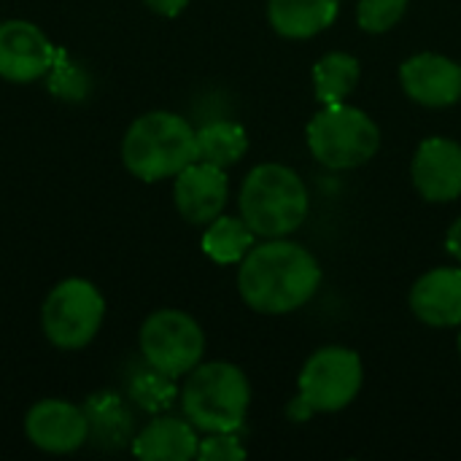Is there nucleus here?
Segmentation results:
<instances>
[{
    "instance_id": "1",
    "label": "nucleus",
    "mask_w": 461,
    "mask_h": 461,
    "mask_svg": "<svg viewBox=\"0 0 461 461\" xmlns=\"http://www.w3.org/2000/svg\"><path fill=\"white\" fill-rule=\"evenodd\" d=\"M321 284L316 257L300 243L267 238L254 246L238 270V289L243 303L265 316H284L303 308Z\"/></svg>"
},
{
    "instance_id": "2",
    "label": "nucleus",
    "mask_w": 461,
    "mask_h": 461,
    "mask_svg": "<svg viewBox=\"0 0 461 461\" xmlns=\"http://www.w3.org/2000/svg\"><path fill=\"white\" fill-rule=\"evenodd\" d=\"M122 159L140 181L176 178L197 159V130L178 113L149 111L130 124L122 140Z\"/></svg>"
},
{
    "instance_id": "3",
    "label": "nucleus",
    "mask_w": 461,
    "mask_h": 461,
    "mask_svg": "<svg viewBox=\"0 0 461 461\" xmlns=\"http://www.w3.org/2000/svg\"><path fill=\"white\" fill-rule=\"evenodd\" d=\"M240 216L257 238H286L308 216L305 181L286 165H257L240 186Z\"/></svg>"
},
{
    "instance_id": "4",
    "label": "nucleus",
    "mask_w": 461,
    "mask_h": 461,
    "mask_svg": "<svg viewBox=\"0 0 461 461\" xmlns=\"http://www.w3.org/2000/svg\"><path fill=\"white\" fill-rule=\"evenodd\" d=\"M251 386L240 367L230 362L197 365L184 389L181 408L186 421L200 432H235L249 411Z\"/></svg>"
},
{
    "instance_id": "5",
    "label": "nucleus",
    "mask_w": 461,
    "mask_h": 461,
    "mask_svg": "<svg viewBox=\"0 0 461 461\" xmlns=\"http://www.w3.org/2000/svg\"><path fill=\"white\" fill-rule=\"evenodd\" d=\"M362 359L351 348L327 346L316 351L300 373V394L289 405V419L308 421L313 413H335L354 402L362 389Z\"/></svg>"
},
{
    "instance_id": "6",
    "label": "nucleus",
    "mask_w": 461,
    "mask_h": 461,
    "mask_svg": "<svg viewBox=\"0 0 461 461\" xmlns=\"http://www.w3.org/2000/svg\"><path fill=\"white\" fill-rule=\"evenodd\" d=\"M378 146V124L362 108L346 103L324 105L308 124L311 154L332 170H351L370 162Z\"/></svg>"
},
{
    "instance_id": "7",
    "label": "nucleus",
    "mask_w": 461,
    "mask_h": 461,
    "mask_svg": "<svg viewBox=\"0 0 461 461\" xmlns=\"http://www.w3.org/2000/svg\"><path fill=\"white\" fill-rule=\"evenodd\" d=\"M105 319V300L95 289V284L84 278H68L57 284L43 308L41 327L51 346L76 351L95 340Z\"/></svg>"
},
{
    "instance_id": "8",
    "label": "nucleus",
    "mask_w": 461,
    "mask_h": 461,
    "mask_svg": "<svg viewBox=\"0 0 461 461\" xmlns=\"http://www.w3.org/2000/svg\"><path fill=\"white\" fill-rule=\"evenodd\" d=\"M140 351L149 367L178 378L189 375L200 365L205 351V335L189 313L162 308L143 321Z\"/></svg>"
},
{
    "instance_id": "9",
    "label": "nucleus",
    "mask_w": 461,
    "mask_h": 461,
    "mask_svg": "<svg viewBox=\"0 0 461 461\" xmlns=\"http://www.w3.org/2000/svg\"><path fill=\"white\" fill-rule=\"evenodd\" d=\"M57 59V49L41 27L24 19L0 22V78L30 84L43 78Z\"/></svg>"
},
{
    "instance_id": "10",
    "label": "nucleus",
    "mask_w": 461,
    "mask_h": 461,
    "mask_svg": "<svg viewBox=\"0 0 461 461\" xmlns=\"http://www.w3.org/2000/svg\"><path fill=\"white\" fill-rule=\"evenodd\" d=\"M27 440L46 454H73L89 438L86 411L65 400H41L24 419Z\"/></svg>"
},
{
    "instance_id": "11",
    "label": "nucleus",
    "mask_w": 461,
    "mask_h": 461,
    "mask_svg": "<svg viewBox=\"0 0 461 461\" xmlns=\"http://www.w3.org/2000/svg\"><path fill=\"white\" fill-rule=\"evenodd\" d=\"M402 89L427 108H446L461 100V62L443 54H416L400 68Z\"/></svg>"
},
{
    "instance_id": "12",
    "label": "nucleus",
    "mask_w": 461,
    "mask_h": 461,
    "mask_svg": "<svg viewBox=\"0 0 461 461\" xmlns=\"http://www.w3.org/2000/svg\"><path fill=\"white\" fill-rule=\"evenodd\" d=\"M227 194V173L200 159L186 165L173 184L176 208L189 224H211L216 216H221Z\"/></svg>"
},
{
    "instance_id": "13",
    "label": "nucleus",
    "mask_w": 461,
    "mask_h": 461,
    "mask_svg": "<svg viewBox=\"0 0 461 461\" xmlns=\"http://www.w3.org/2000/svg\"><path fill=\"white\" fill-rule=\"evenodd\" d=\"M419 194L429 203L461 197V143L451 138H427L411 165Z\"/></svg>"
},
{
    "instance_id": "14",
    "label": "nucleus",
    "mask_w": 461,
    "mask_h": 461,
    "mask_svg": "<svg viewBox=\"0 0 461 461\" xmlns=\"http://www.w3.org/2000/svg\"><path fill=\"white\" fill-rule=\"evenodd\" d=\"M411 311L429 327L461 324V267H435L411 289Z\"/></svg>"
},
{
    "instance_id": "15",
    "label": "nucleus",
    "mask_w": 461,
    "mask_h": 461,
    "mask_svg": "<svg viewBox=\"0 0 461 461\" xmlns=\"http://www.w3.org/2000/svg\"><path fill=\"white\" fill-rule=\"evenodd\" d=\"M200 438L184 419L162 416L146 424L132 440V454L146 461H189L197 456Z\"/></svg>"
},
{
    "instance_id": "16",
    "label": "nucleus",
    "mask_w": 461,
    "mask_h": 461,
    "mask_svg": "<svg viewBox=\"0 0 461 461\" xmlns=\"http://www.w3.org/2000/svg\"><path fill=\"white\" fill-rule=\"evenodd\" d=\"M267 19L284 38H313L338 19V0H270Z\"/></svg>"
},
{
    "instance_id": "17",
    "label": "nucleus",
    "mask_w": 461,
    "mask_h": 461,
    "mask_svg": "<svg viewBox=\"0 0 461 461\" xmlns=\"http://www.w3.org/2000/svg\"><path fill=\"white\" fill-rule=\"evenodd\" d=\"M254 238L243 216H216L203 235V251L219 265H235L254 249Z\"/></svg>"
},
{
    "instance_id": "18",
    "label": "nucleus",
    "mask_w": 461,
    "mask_h": 461,
    "mask_svg": "<svg viewBox=\"0 0 461 461\" xmlns=\"http://www.w3.org/2000/svg\"><path fill=\"white\" fill-rule=\"evenodd\" d=\"M249 151L246 130L235 122H211L197 130V159L227 170Z\"/></svg>"
},
{
    "instance_id": "19",
    "label": "nucleus",
    "mask_w": 461,
    "mask_h": 461,
    "mask_svg": "<svg viewBox=\"0 0 461 461\" xmlns=\"http://www.w3.org/2000/svg\"><path fill=\"white\" fill-rule=\"evenodd\" d=\"M359 81V59L346 51H332L321 57L313 68V89L324 105L346 103Z\"/></svg>"
},
{
    "instance_id": "20",
    "label": "nucleus",
    "mask_w": 461,
    "mask_h": 461,
    "mask_svg": "<svg viewBox=\"0 0 461 461\" xmlns=\"http://www.w3.org/2000/svg\"><path fill=\"white\" fill-rule=\"evenodd\" d=\"M130 394H132V400H135L143 411L159 413V411H165V408L173 405L176 386H173V378H170V375H165V373L149 367V370H143V373H138V375L132 378Z\"/></svg>"
},
{
    "instance_id": "21",
    "label": "nucleus",
    "mask_w": 461,
    "mask_h": 461,
    "mask_svg": "<svg viewBox=\"0 0 461 461\" xmlns=\"http://www.w3.org/2000/svg\"><path fill=\"white\" fill-rule=\"evenodd\" d=\"M408 8V0H359L357 22L367 32H386L392 30Z\"/></svg>"
},
{
    "instance_id": "22",
    "label": "nucleus",
    "mask_w": 461,
    "mask_h": 461,
    "mask_svg": "<svg viewBox=\"0 0 461 461\" xmlns=\"http://www.w3.org/2000/svg\"><path fill=\"white\" fill-rule=\"evenodd\" d=\"M49 73H51L49 84H51V89H54L59 97H73V100H78V97L86 95V76H84L70 59H65V57L57 54V59H54V65H51Z\"/></svg>"
},
{
    "instance_id": "23",
    "label": "nucleus",
    "mask_w": 461,
    "mask_h": 461,
    "mask_svg": "<svg viewBox=\"0 0 461 461\" xmlns=\"http://www.w3.org/2000/svg\"><path fill=\"white\" fill-rule=\"evenodd\" d=\"M197 459L203 461H238L246 459V448L232 432H211L197 446Z\"/></svg>"
},
{
    "instance_id": "24",
    "label": "nucleus",
    "mask_w": 461,
    "mask_h": 461,
    "mask_svg": "<svg viewBox=\"0 0 461 461\" xmlns=\"http://www.w3.org/2000/svg\"><path fill=\"white\" fill-rule=\"evenodd\" d=\"M189 0H146V5L159 16H178Z\"/></svg>"
},
{
    "instance_id": "25",
    "label": "nucleus",
    "mask_w": 461,
    "mask_h": 461,
    "mask_svg": "<svg viewBox=\"0 0 461 461\" xmlns=\"http://www.w3.org/2000/svg\"><path fill=\"white\" fill-rule=\"evenodd\" d=\"M446 246H448L451 257L461 262V219H456V221L451 224V230H448V235H446Z\"/></svg>"
},
{
    "instance_id": "26",
    "label": "nucleus",
    "mask_w": 461,
    "mask_h": 461,
    "mask_svg": "<svg viewBox=\"0 0 461 461\" xmlns=\"http://www.w3.org/2000/svg\"><path fill=\"white\" fill-rule=\"evenodd\" d=\"M459 354H461V335H459Z\"/></svg>"
}]
</instances>
